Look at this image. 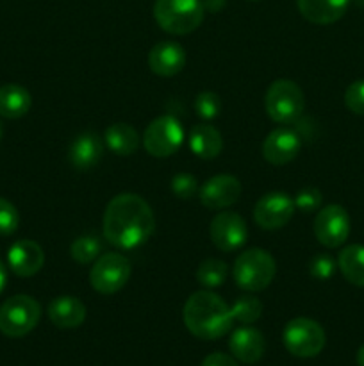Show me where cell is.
I'll use <instances>...</instances> for the list:
<instances>
[{
  "mask_svg": "<svg viewBox=\"0 0 364 366\" xmlns=\"http://www.w3.org/2000/svg\"><path fill=\"white\" fill-rule=\"evenodd\" d=\"M227 268L225 261L214 259V257L202 261L196 268V281L203 288H218L227 279Z\"/></svg>",
  "mask_w": 364,
  "mask_h": 366,
  "instance_id": "obj_25",
  "label": "cell"
},
{
  "mask_svg": "<svg viewBox=\"0 0 364 366\" xmlns=\"http://www.w3.org/2000/svg\"><path fill=\"white\" fill-rule=\"evenodd\" d=\"M232 274H234V281L239 288L246 290V292H263L273 281L275 274H277V264L266 250L250 249L239 254Z\"/></svg>",
  "mask_w": 364,
  "mask_h": 366,
  "instance_id": "obj_4",
  "label": "cell"
},
{
  "mask_svg": "<svg viewBox=\"0 0 364 366\" xmlns=\"http://www.w3.org/2000/svg\"><path fill=\"white\" fill-rule=\"evenodd\" d=\"M338 263L328 254H316L309 261V274L318 281H327L334 275Z\"/></svg>",
  "mask_w": 364,
  "mask_h": 366,
  "instance_id": "obj_30",
  "label": "cell"
},
{
  "mask_svg": "<svg viewBox=\"0 0 364 366\" xmlns=\"http://www.w3.org/2000/svg\"><path fill=\"white\" fill-rule=\"evenodd\" d=\"M352 0H296L305 20L316 25H328L343 18Z\"/></svg>",
  "mask_w": 364,
  "mask_h": 366,
  "instance_id": "obj_19",
  "label": "cell"
},
{
  "mask_svg": "<svg viewBox=\"0 0 364 366\" xmlns=\"http://www.w3.org/2000/svg\"><path fill=\"white\" fill-rule=\"evenodd\" d=\"M41 306L29 295H14L0 306V332L9 338H21L38 325Z\"/></svg>",
  "mask_w": 364,
  "mask_h": 366,
  "instance_id": "obj_6",
  "label": "cell"
},
{
  "mask_svg": "<svg viewBox=\"0 0 364 366\" xmlns=\"http://www.w3.org/2000/svg\"><path fill=\"white\" fill-rule=\"evenodd\" d=\"M170 186L173 195L184 200L193 199V197L200 192L198 181H196L195 175L191 174H177L173 179H171Z\"/></svg>",
  "mask_w": 364,
  "mask_h": 366,
  "instance_id": "obj_29",
  "label": "cell"
},
{
  "mask_svg": "<svg viewBox=\"0 0 364 366\" xmlns=\"http://www.w3.org/2000/svg\"><path fill=\"white\" fill-rule=\"evenodd\" d=\"M211 242L221 252H234L241 249L248 238V229L245 220L238 213L221 211L213 218L209 225Z\"/></svg>",
  "mask_w": 364,
  "mask_h": 366,
  "instance_id": "obj_12",
  "label": "cell"
},
{
  "mask_svg": "<svg viewBox=\"0 0 364 366\" xmlns=\"http://www.w3.org/2000/svg\"><path fill=\"white\" fill-rule=\"evenodd\" d=\"M357 366H364V345L357 350Z\"/></svg>",
  "mask_w": 364,
  "mask_h": 366,
  "instance_id": "obj_37",
  "label": "cell"
},
{
  "mask_svg": "<svg viewBox=\"0 0 364 366\" xmlns=\"http://www.w3.org/2000/svg\"><path fill=\"white\" fill-rule=\"evenodd\" d=\"M7 263L18 277H32L43 268L45 254L41 247L32 239H18L7 252Z\"/></svg>",
  "mask_w": 364,
  "mask_h": 366,
  "instance_id": "obj_15",
  "label": "cell"
},
{
  "mask_svg": "<svg viewBox=\"0 0 364 366\" xmlns=\"http://www.w3.org/2000/svg\"><path fill=\"white\" fill-rule=\"evenodd\" d=\"M345 104L353 114H364V79L352 82L346 88Z\"/></svg>",
  "mask_w": 364,
  "mask_h": 366,
  "instance_id": "obj_33",
  "label": "cell"
},
{
  "mask_svg": "<svg viewBox=\"0 0 364 366\" xmlns=\"http://www.w3.org/2000/svg\"><path fill=\"white\" fill-rule=\"evenodd\" d=\"M6 281H7L6 267H4V263H2V261H0V293H2L4 288H6Z\"/></svg>",
  "mask_w": 364,
  "mask_h": 366,
  "instance_id": "obj_36",
  "label": "cell"
},
{
  "mask_svg": "<svg viewBox=\"0 0 364 366\" xmlns=\"http://www.w3.org/2000/svg\"><path fill=\"white\" fill-rule=\"evenodd\" d=\"M100 250H102V245L95 236H79L70 245L71 257L81 264H88L96 259L100 256Z\"/></svg>",
  "mask_w": 364,
  "mask_h": 366,
  "instance_id": "obj_27",
  "label": "cell"
},
{
  "mask_svg": "<svg viewBox=\"0 0 364 366\" xmlns=\"http://www.w3.org/2000/svg\"><path fill=\"white\" fill-rule=\"evenodd\" d=\"M282 342L289 354L295 357H314L323 350L327 343L323 327L310 318H295L288 322L282 332Z\"/></svg>",
  "mask_w": 364,
  "mask_h": 366,
  "instance_id": "obj_7",
  "label": "cell"
},
{
  "mask_svg": "<svg viewBox=\"0 0 364 366\" xmlns=\"http://www.w3.org/2000/svg\"><path fill=\"white\" fill-rule=\"evenodd\" d=\"M202 366H239V365L236 363L231 356H227V354L214 352V354H209V356L202 361Z\"/></svg>",
  "mask_w": 364,
  "mask_h": 366,
  "instance_id": "obj_34",
  "label": "cell"
},
{
  "mask_svg": "<svg viewBox=\"0 0 364 366\" xmlns=\"http://www.w3.org/2000/svg\"><path fill=\"white\" fill-rule=\"evenodd\" d=\"M295 200L282 192H271L261 197L253 207V220L261 229L275 231L288 224L295 214Z\"/></svg>",
  "mask_w": 364,
  "mask_h": 366,
  "instance_id": "obj_11",
  "label": "cell"
},
{
  "mask_svg": "<svg viewBox=\"0 0 364 366\" xmlns=\"http://www.w3.org/2000/svg\"><path fill=\"white\" fill-rule=\"evenodd\" d=\"M338 268L350 285L364 288V245L353 243L345 247L339 252Z\"/></svg>",
  "mask_w": 364,
  "mask_h": 366,
  "instance_id": "obj_23",
  "label": "cell"
},
{
  "mask_svg": "<svg viewBox=\"0 0 364 366\" xmlns=\"http://www.w3.org/2000/svg\"><path fill=\"white\" fill-rule=\"evenodd\" d=\"M189 147H191L193 154L200 159H214V157L220 156L221 149H223V138H221L220 131L214 129L213 125L200 124L191 129Z\"/></svg>",
  "mask_w": 364,
  "mask_h": 366,
  "instance_id": "obj_21",
  "label": "cell"
},
{
  "mask_svg": "<svg viewBox=\"0 0 364 366\" xmlns=\"http://www.w3.org/2000/svg\"><path fill=\"white\" fill-rule=\"evenodd\" d=\"M131 277V261L118 252L102 254L89 272V282L95 292L113 295L127 285Z\"/></svg>",
  "mask_w": 364,
  "mask_h": 366,
  "instance_id": "obj_8",
  "label": "cell"
},
{
  "mask_svg": "<svg viewBox=\"0 0 364 366\" xmlns=\"http://www.w3.org/2000/svg\"><path fill=\"white\" fill-rule=\"evenodd\" d=\"M203 9L209 11V13H220L225 6H227V0H202Z\"/></svg>",
  "mask_w": 364,
  "mask_h": 366,
  "instance_id": "obj_35",
  "label": "cell"
},
{
  "mask_svg": "<svg viewBox=\"0 0 364 366\" xmlns=\"http://www.w3.org/2000/svg\"><path fill=\"white\" fill-rule=\"evenodd\" d=\"M0 138H2V124H0Z\"/></svg>",
  "mask_w": 364,
  "mask_h": 366,
  "instance_id": "obj_38",
  "label": "cell"
},
{
  "mask_svg": "<svg viewBox=\"0 0 364 366\" xmlns=\"http://www.w3.org/2000/svg\"><path fill=\"white\" fill-rule=\"evenodd\" d=\"M31 93L20 84L0 86V117L16 120L25 117L31 109Z\"/></svg>",
  "mask_w": 364,
  "mask_h": 366,
  "instance_id": "obj_22",
  "label": "cell"
},
{
  "mask_svg": "<svg viewBox=\"0 0 364 366\" xmlns=\"http://www.w3.org/2000/svg\"><path fill=\"white\" fill-rule=\"evenodd\" d=\"M103 154V143L98 138V134L93 132H82L77 138L71 142L70 149H68V161L75 170H91Z\"/></svg>",
  "mask_w": 364,
  "mask_h": 366,
  "instance_id": "obj_18",
  "label": "cell"
},
{
  "mask_svg": "<svg viewBox=\"0 0 364 366\" xmlns=\"http://www.w3.org/2000/svg\"><path fill=\"white\" fill-rule=\"evenodd\" d=\"M314 236L327 249H338L350 236V217L339 204H328L314 218Z\"/></svg>",
  "mask_w": 364,
  "mask_h": 366,
  "instance_id": "obj_10",
  "label": "cell"
},
{
  "mask_svg": "<svg viewBox=\"0 0 364 366\" xmlns=\"http://www.w3.org/2000/svg\"><path fill=\"white\" fill-rule=\"evenodd\" d=\"M106 145L116 156H132L139 147V134L128 124H113L106 131Z\"/></svg>",
  "mask_w": 364,
  "mask_h": 366,
  "instance_id": "obj_24",
  "label": "cell"
},
{
  "mask_svg": "<svg viewBox=\"0 0 364 366\" xmlns=\"http://www.w3.org/2000/svg\"><path fill=\"white\" fill-rule=\"evenodd\" d=\"M293 200H295L296 209H300L302 213H313V211L320 209L323 195H321V192L318 188L307 186V188L300 189Z\"/></svg>",
  "mask_w": 364,
  "mask_h": 366,
  "instance_id": "obj_32",
  "label": "cell"
},
{
  "mask_svg": "<svg viewBox=\"0 0 364 366\" xmlns=\"http://www.w3.org/2000/svg\"><path fill=\"white\" fill-rule=\"evenodd\" d=\"M231 307L209 290L191 293L184 306V324L200 340H218L227 335L234 324Z\"/></svg>",
  "mask_w": 364,
  "mask_h": 366,
  "instance_id": "obj_2",
  "label": "cell"
},
{
  "mask_svg": "<svg viewBox=\"0 0 364 366\" xmlns=\"http://www.w3.org/2000/svg\"><path fill=\"white\" fill-rule=\"evenodd\" d=\"M184 142V129L182 124L171 114L156 118L150 122L143 134L145 150L153 157H168L177 152Z\"/></svg>",
  "mask_w": 364,
  "mask_h": 366,
  "instance_id": "obj_9",
  "label": "cell"
},
{
  "mask_svg": "<svg viewBox=\"0 0 364 366\" xmlns=\"http://www.w3.org/2000/svg\"><path fill=\"white\" fill-rule=\"evenodd\" d=\"M49 318L56 327L75 329L86 320V306L71 295H61L49 306Z\"/></svg>",
  "mask_w": 364,
  "mask_h": 366,
  "instance_id": "obj_20",
  "label": "cell"
},
{
  "mask_svg": "<svg viewBox=\"0 0 364 366\" xmlns=\"http://www.w3.org/2000/svg\"><path fill=\"white\" fill-rule=\"evenodd\" d=\"M264 107H266L268 117L277 124H293L302 117L305 109L302 88L289 79H278L271 82L264 97Z\"/></svg>",
  "mask_w": 364,
  "mask_h": 366,
  "instance_id": "obj_5",
  "label": "cell"
},
{
  "mask_svg": "<svg viewBox=\"0 0 364 366\" xmlns=\"http://www.w3.org/2000/svg\"><path fill=\"white\" fill-rule=\"evenodd\" d=\"M302 139L298 132L289 127H277L266 136L263 143V157L273 167L288 164L298 156Z\"/></svg>",
  "mask_w": 364,
  "mask_h": 366,
  "instance_id": "obj_14",
  "label": "cell"
},
{
  "mask_svg": "<svg viewBox=\"0 0 364 366\" xmlns=\"http://www.w3.org/2000/svg\"><path fill=\"white\" fill-rule=\"evenodd\" d=\"M202 0H156L153 18L163 31L170 34H189L203 21Z\"/></svg>",
  "mask_w": 364,
  "mask_h": 366,
  "instance_id": "obj_3",
  "label": "cell"
},
{
  "mask_svg": "<svg viewBox=\"0 0 364 366\" xmlns=\"http://www.w3.org/2000/svg\"><path fill=\"white\" fill-rule=\"evenodd\" d=\"M186 64V50L175 41H161L148 54L150 70L161 77H173Z\"/></svg>",
  "mask_w": 364,
  "mask_h": 366,
  "instance_id": "obj_16",
  "label": "cell"
},
{
  "mask_svg": "<svg viewBox=\"0 0 364 366\" xmlns=\"http://www.w3.org/2000/svg\"><path fill=\"white\" fill-rule=\"evenodd\" d=\"M195 111L202 120H214L221 111L220 97L213 92H202L195 99Z\"/></svg>",
  "mask_w": 364,
  "mask_h": 366,
  "instance_id": "obj_28",
  "label": "cell"
},
{
  "mask_svg": "<svg viewBox=\"0 0 364 366\" xmlns=\"http://www.w3.org/2000/svg\"><path fill=\"white\" fill-rule=\"evenodd\" d=\"M156 227L152 207L136 193H120L103 213V236L111 245L132 250L148 242Z\"/></svg>",
  "mask_w": 364,
  "mask_h": 366,
  "instance_id": "obj_1",
  "label": "cell"
},
{
  "mask_svg": "<svg viewBox=\"0 0 364 366\" xmlns=\"http://www.w3.org/2000/svg\"><path fill=\"white\" fill-rule=\"evenodd\" d=\"M228 349L234 354L236 360L252 365L263 357L266 343H264V336L261 335V331L245 325L232 332L231 340H228Z\"/></svg>",
  "mask_w": 364,
  "mask_h": 366,
  "instance_id": "obj_17",
  "label": "cell"
},
{
  "mask_svg": "<svg viewBox=\"0 0 364 366\" xmlns=\"http://www.w3.org/2000/svg\"><path fill=\"white\" fill-rule=\"evenodd\" d=\"M231 310L236 322H239L243 325H250L261 318V315H263V304L256 297L243 295L236 300Z\"/></svg>",
  "mask_w": 364,
  "mask_h": 366,
  "instance_id": "obj_26",
  "label": "cell"
},
{
  "mask_svg": "<svg viewBox=\"0 0 364 366\" xmlns=\"http://www.w3.org/2000/svg\"><path fill=\"white\" fill-rule=\"evenodd\" d=\"M20 224V214L9 200L0 197V236L13 234Z\"/></svg>",
  "mask_w": 364,
  "mask_h": 366,
  "instance_id": "obj_31",
  "label": "cell"
},
{
  "mask_svg": "<svg viewBox=\"0 0 364 366\" xmlns=\"http://www.w3.org/2000/svg\"><path fill=\"white\" fill-rule=\"evenodd\" d=\"M241 197V182L228 174L214 175L203 182L198 192V199L207 209H225L236 204Z\"/></svg>",
  "mask_w": 364,
  "mask_h": 366,
  "instance_id": "obj_13",
  "label": "cell"
},
{
  "mask_svg": "<svg viewBox=\"0 0 364 366\" xmlns=\"http://www.w3.org/2000/svg\"><path fill=\"white\" fill-rule=\"evenodd\" d=\"M248 2H257V0H248Z\"/></svg>",
  "mask_w": 364,
  "mask_h": 366,
  "instance_id": "obj_39",
  "label": "cell"
}]
</instances>
